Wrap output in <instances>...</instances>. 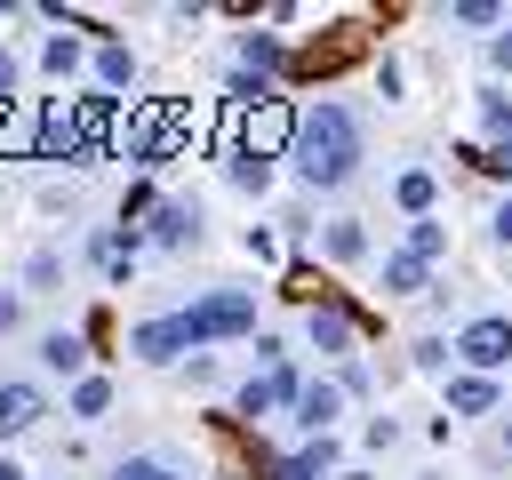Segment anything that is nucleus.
Listing matches in <instances>:
<instances>
[{
	"mask_svg": "<svg viewBox=\"0 0 512 480\" xmlns=\"http://www.w3.org/2000/svg\"><path fill=\"white\" fill-rule=\"evenodd\" d=\"M24 328V296H0V336H16Z\"/></svg>",
	"mask_w": 512,
	"mask_h": 480,
	"instance_id": "30",
	"label": "nucleus"
},
{
	"mask_svg": "<svg viewBox=\"0 0 512 480\" xmlns=\"http://www.w3.org/2000/svg\"><path fill=\"white\" fill-rule=\"evenodd\" d=\"M376 280H384V296H424V288H432V264H424L416 248H384Z\"/></svg>",
	"mask_w": 512,
	"mask_h": 480,
	"instance_id": "11",
	"label": "nucleus"
},
{
	"mask_svg": "<svg viewBox=\"0 0 512 480\" xmlns=\"http://www.w3.org/2000/svg\"><path fill=\"white\" fill-rule=\"evenodd\" d=\"M336 464V440H304L296 456H280V480H320Z\"/></svg>",
	"mask_w": 512,
	"mask_h": 480,
	"instance_id": "21",
	"label": "nucleus"
},
{
	"mask_svg": "<svg viewBox=\"0 0 512 480\" xmlns=\"http://www.w3.org/2000/svg\"><path fill=\"white\" fill-rule=\"evenodd\" d=\"M72 208H80L72 184H40V216H72Z\"/></svg>",
	"mask_w": 512,
	"mask_h": 480,
	"instance_id": "27",
	"label": "nucleus"
},
{
	"mask_svg": "<svg viewBox=\"0 0 512 480\" xmlns=\"http://www.w3.org/2000/svg\"><path fill=\"white\" fill-rule=\"evenodd\" d=\"M128 352H136L144 368H176V360H192V336H184L176 312H160V320H136V328H128Z\"/></svg>",
	"mask_w": 512,
	"mask_h": 480,
	"instance_id": "4",
	"label": "nucleus"
},
{
	"mask_svg": "<svg viewBox=\"0 0 512 480\" xmlns=\"http://www.w3.org/2000/svg\"><path fill=\"white\" fill-rule=\"evenodd\" d=\"M488 232H496V240H512V192H504V200L488 208Z\"/></svg>",
	"mask_w": 512,
	"mask_h": 480,
	"instance_id": "31",
	"label": "nucleus"
},
{
	"mask_svg": "<svg viewBox=\"0 0 512 480\" xmlns=\"http://www.w3.org/2000/svg\"><path fill=\"white\" fill-rule=\"evenodd\" d=\"M64 288V248H32L24 256V296H56Z\"/></svg>",
	"mask_w": 512,
	"mask_h": 480,
	"instance_id": "19",
	"label": "nucleus"
},
{
	"mask_svg": "<svg viewBox=\"0 0 512 480\" xmlns=\"http://www.w3.org/2000/svg\"><path fill=\"white\" fill-rule=\"evenodd\" d=\"M320 256L328 264H360L368 256V216H328L320 224Z\"/></svg>",
	"mask_w": 512,
	"mask_h": 480,
	"instance_id": "12",
	"label": "nucleus"
},
{
	"mask_svg": "<svg viewBox=\"0 0 512 480\" xmlns=\"http://www.w3.org/2000/svg\"><path fill=\"white\" fill-rule=\"evenodd\" d=\"M408 360L432 376V368H448V360H456V344H440V336H416V344H408Z\"/></svg>",
	"mask_w": 512,
	"mask_h": 480,
	"instance_id": "26",
	"label": "nucleus"
},
{
	"mask_svg": "<svg viewBox=\"0 0 512 480\" xmlns=\"http://www.w3.org/2000/svg\"><path fill=\"white\" fill-rule=\"evenodd\" d=\"M488 176H512V144H488V160H480Z\"/></svg>",
	"mask_w": 512,
	"mask_h": 480,
	"instance_id": "32",
	"label": "nucleus"
},
{
	"mask_svg": "<svg viewBox=\"0 0 512 480\" xmlns=\"http://www.w3.org/2000/svg\"><path fill=\"white\" fill-rule=\"evenodd\" d=\"M304 336H312L320 360H352V352H360V328H352L344 304H312V312H304Z\"/></svg>",
	"mask_w": 512,
	"mask_h": 480,
	"instance_id": "5",
	"label": "nucleus"
},
{
	"mask_svg": "<svg viewBox=\"0 0 512 480\" xmlns=\"http://www.w3.org/2000/svg\"><path fill=\"white\" fill-rule=\"evenodd\" d=\"M112 480H192V464H184V456H168V448H144V456H120V464H112Z\"/></svg>",
	"mask_w": 512,
	"mask_h": 480,
	"instance_id": "14",
	"label": "nucleus"
},
{
	"mask_svg": "<svg viewBox=\"0 0 512 480\" xmlns=\"http://www.w3.org/2000/svg\"><path fill=\"white\" fill-rule=\"evenodd\" d=\"M496 440H504V456H512V416H504V432H496Z\"/></svg>",
	"mask_w": 512,
	"mask_h": 480,
	"instance_id": "34",
	"label": "nucleus"
},
{
	"mask_svg": "<svg viewBox=\"0 0 512 480\" xmlns=\"http://www.w3.org/2000/svg\"><path fill=\"white\" fill-rule=\"evenodd\" d=\"M240 248H248V256H256V264H272V256H280V240H272V232H264V224H248V232H240Z\"/></svg>",
	"mask_w": 512,
	"mask_h": 480,
	"instance_id": "28",
	"label": "nucleus"
},
{
	"mask_svg": "<svg viewBox=\"0 0 512 480\" xmlns=\"http://www.w3.org/2000/svg\"><path fill=\"white\" fill-rule=\"evenodd\" d=\"M456 360H464L472 376L512 368V312H480V320H464V328H456Z\"/></svg>",
	"mask_w": 512,
	"mask_h": 480,
	"instance_id": "3",
	"label": "nucleus"
},
{
	"mask_svg": "<svg viewBox=\"0 0 512 480\" xmlns=\"http://www.w3.org/2000/svg\"><path fill=\"white\" fill-rule=\"evenodd\" d=\"M488 64H496V72H512V16H504V32L488 40Z\"/></svg>",
	"mask_w": 512,
	"mask_h": 480,
	"instance_id": "29",
	"label": "nucleus"
},
{
	"mask_svg": "<svg viewBox=\"0 0 512 480\" xmlns=\"http://www.w3.org/2000/svg\"><path fill=\"white\" fill-rule=\"evenodd\" d=\"M392 200H400L408 216H432V200H440V184H432V168H400V176H392Z\"/></svg>",
	"mask_w": 512,
	"mask_h": 480,
	"instance_id": "18",
	"label": "nucleus"
},
{
	"mask_svg": "<svg viewBox=\"0 0 512 480\" xmlns=\"http://www.w3.org/2000/svg\"><path fill=\"white\" fill-rule=\"evenodd\" d=\"M176 320H184L192 352H208V344H232V336H248V328H256V288H208V296H192Z\"/></svg>",
	"mask_w": 512,
	"mask_h": 480,
	"instance_id": "2",
	"label": "nucleus"
},
{
	"mask_svg": "<svg viewBox=\"0 0 512 480\" xmlns=\"http://www.w3.org/2000/svg\"><path fill=\"white\" fill-rule=\"evenodd\" d=\"M104 408H112V376L88 368V376L72 384V416H80V424H104Z\"/></svg>",
	"mask_w": 512,
	"mask_h": 480,
	"instance_id": "20",
	"label": "nucleus"
},
{
	"mask_svg": "<svg viewBox=\"0 0 512 480\" xmlns=\"http://www.w3.org/2000/svg\"><path fill=\"white\" fill-rule=\"evenodd\" d=\"M448 24H456V32H504V8H496V0H456Z\"/></svg>",
	"mask_w": 512,
	"mask_h": 480,
	"instance_id": "22",
	"label": "nucleus"
},
{
	"mask_svg": "<svg viewBox=\"0 0 512 480\" xmlns=\"http://www.w3.org/2000/svg\"><path fill=\"white\" fill-rule=\"evenodd\" d=\"M48 416V384L32 376H0V432H32Z\"/></svg>",
	"mask_w": 512,
	"mask_h": 480,
	"instance_id": "9",
	"label": "nucleus"
},
{
	"mask_svg": "<svg viewBox=\"0 0 512 480\" xmlns=\"http://www.w3.org/2000/svg\"><path fill=\"white\" fill-rule=\"evenodd\" d=\"M488 408H496V376H472V368L448 376V424L456 416H488Z\"/></svg>",
	"mask_w": 512,
	"mask_h": 480,
	"instance_id": "13",
	"label": "nucleus"
},
{
	"mask_svg": "<svg viewBox=\"0 0 512 480\" xmlns=\"http://www.w3.org/2000/svg\"><path fill=\"white\" fill-rule=\"evenodd\" d=\"M480 128H488L496 144H512V96H504V88H480Z\"/></svg>",
	"mask_w": 512,
	"mask_h": 480,
	"instance_id": "24",
	"label": "nucleus"
},
{
	"mask_svg": "<svg viewBox=\"0 0 512 480\" xmlns=\"http://www.w3.org/2000/svg\"><path fill=\"white\" fill-rule=\"evenodd\" d=\"M408 248H416L424 264H440V256H448V224H440V216H408Z\"/></svg>",
	"mask_w": 512,
	"mask_h": 480,
	"instance_id": "23",
	"label": "nucleus"
},
{
	"mask_svg": "<svg viewBox=\"0 0 512 480\" xmlns=\"http://www.w3.org/2000/svg\"><path fill=\"white\" fill-rule=\"evenodd\" d=\"M336 480H368V472H360V464H344V472H336Z\"/></svg>",
	"mask_w": 512,
	"mask_h": 480,
	"instance_id": "33",
	"label": "nucleus"
},
{
	"mask_svg": "<svg viewBox=\"0 0 512 480\" xmlns=\"http://www.w3.org/2000/svg\"><path fill=\"white\" fill-rule=\"evenodd\" d=\"M88 72H96V96H104V88H136V56H128L120 40H104V48L88 56Z\"/></svg>",
	"mask_w": 512,
	"mask_h": 480,
	"instance_id": "16",
	"label": "nucleus"
},
{
	"mask_svg": "<svg viewBox=\"0 0 512 480\" xmlns=\"http://www.w3.org/2000/svg\"><path fill=\"white\" fill-rule=\"evenodd\" d=\"M288 64V48L272 40V32H240V72H256V80H272Z\"/></svg>",
	"mask_w": 512,
	"mask_h": 480,
	"instance_id": "17",
	"label": "nucleus"
},
{
	"mask_svg": "<svg viewBox=\"0 0 512 480\" xmlns=\"http://www.w3.org/2000/svg\"><path fill=\"white\" fill-rule=\"evenodd\" d=\"M336 416H344V384H336V376H320V384L296 392V432H304V440H328Z\"/></svg>",
	"mask_w": 512,
	"mask_h": 480,
	"instance_id": "7",
	"label": "nucleus"
},
{
	"mask_svg": "<svg viewBox=\"0 0 512 480\" xmlns=\"http://www.w3.org/2000/svg\"><path fill=\"white\" fill-rule=\"evenodd\" d=\"M288 160H296V184H304V192H336V184H352V168L368 160V144H360V112L336 104V96L304 104V112H296V144H288Z\"/></svg>",
	"mask_w": 512,
	"mask_h": 480,
	"instance_id": "1",
	"label": "nucleus"
},
{
	"mask_svg": "<svg viewBox=\"0 0 512 480\" xmlns=\"http://www.w3.org/2000/svg\"><path fill=\"white\" fill-rule=\"evenodd\" d=\"M40 368L64 376V384H80L88 376V336L80 328H40Z\"/></svg>",
	"mask_w": 512,
	"mask_h": 480,
	"instance_id": "10",
	"label": "nucleus"
},
{
	"mask_svg": "<svg viewBox=\"0 0 512 480\" xmlns=\"http://www.w3.org/2000/svg\"><path fill=\"white\" fill-rule=\"evenodd\" d=\"M48 24H64V16L48 8ZM80 64H88V48L72 40V24H64V32H48V48H40V72H56V80H72Z\"/></svg>",
	"mask_w": 512,
	"mask_h": 480,
	"instance_id": "15",
	"label": "nucleus"
},
{
	"mask_svg": "<svg viewBox=\"0 0 512 480\" xmlns=\"http://www.w3.org/2000/svg\"><path fill=\"white\" fill-rule=\"evenodd\" d=\"M144 240H152V248H168V256H176V248H192V240H200V208H192V200H152Z\"/></svg>",
	"mask_w": 512,
	"mask_h": 480,
	"instance_id": "8",
	"label": "nucleus"
},
{
	"mask_svg": "<svg viewBox=\"0 0 512 480\" xmlns=\"http://www.w3.org/2000/svg\"><path fill=\"white\" fill-rule=\"evenodd\" d=\"M296 392H304V384H296V368L280 360V368H264V376H248L232 408H240V416L256 424V416H272V408H296Z\"/></svg>",
	"mask_w": 512,
	"mask_h": 480,
	"instance_id": "6",
	"label": "nucleus"
},
{
	"mask_svg": "<svg viewBox=\"0 0 512 480\" xmlns=\"http://www.w3.org/2000/svg\"><path fill=\"white\" fill-rule=\"evenodd\" d=\"M224 160H232L224 176H232L240 192H264V184H272V160H248V152H224Z\"/></svg>",
	"mask_w": 512,
	"mask_h": 480,
	"instance_id": "25",
	"label": "nucleus"
}]
</instances>
